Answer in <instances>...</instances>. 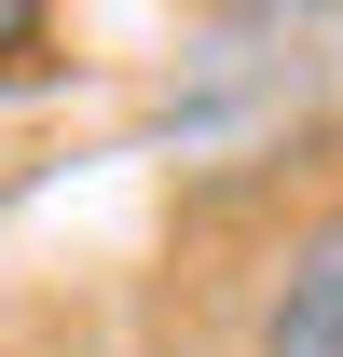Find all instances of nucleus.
I'll list each match as a JSON object with an SVG mask.
<instances>
[{"instance_id": "nucleus-1", "label": "nucleus", "mask_w": 343, "mask_h": 357, "mask_svg": "<svg viewBox=\"0 0 343 357\" xmlns=\"http://www.w3.org/2000/svg\"><path fill=\"white\" fill-rule=\"evenodd\" d=\"M247 357H343V192L275 220V248L247 261Z\"/></svg>"}, {"instance_id": "nucleus-2", "label": "nucleus", "mask_w": 343, "mask_h": 357, "mask_svg": "<svg viewBox=\"0 0 343 357\" xmlns=\"http://www.w3.org/2000/svg\"><path fill=\"white\" fill-rule=\"evenodd\" d=\"M55 69V14L42 0H0V83H42Z\"/></svg>"}]
</instances>
